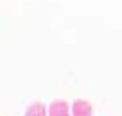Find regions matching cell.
Listing matches in <instances>:
<instances>
[{
    "label": "cell",
    "mask_w": 122,
    "mask_h": 116,
    "mask_svg": "<svg viewBox=\"0 0 122 116\" xmlns=\"http://www.w3.org/2000/svg\"><path fill=\"white\" fill-rule=\"evenodd\" d=\"M72 114L74 116H91L93 114V106L88 101H83V99H77L72 104Z\"/></svg>",
    "instance_id": "obj_1"
},
{
    "label": "cell",
    "mask_w": 122,
    "mask_h": 116,
    "mask_svg": "<svg viewBox=\"0 0 122 116\" xmlns=\"http://www.w3.org/2000/svg\"><path fill=\"white\" fill-rule=\"evenodd\" d=\"M48 116H69V104L66 101H53L48 109Z\"/></svg>",
    "instance_id": "obj_2"
},
{
    "label": "cell",
    "mask_w": 122,
    "mask_h": 116,
    "mask_svg": "<svg viewBox=\"0 0 122 116\" xmlns=\"http://www.w3.org/2000/svg\"><path fill=\"white\" fill-rule=\"evenodd\" d=\"M26 116H46V109H45L43 104L35 102L26 109Z\"/></svg>",
    "instance_id": "obj_3"
}]
</instances>
